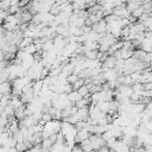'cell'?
<instances>
[{
  "label": "cell",
  "mask_w": 152,
  "mask_h": 152,
  "mask_svg": "<svg viewBox=\"0 0 152 152\" xmlns=\"http://www.w3.org/2000/svg\"><path fill=\"white\" fill-rule=\"evenodd\" d=\"M89 133L86 131V129H82V131H77L76 132V135H75V144L77 142V145L81 142V141H83V140H86V139H88L89 138Z\"/></svg>",
  "instance_id": "7a4b0ae2"
},
{
  "label": "cell",
  "mask_w": 152,
  "mask_h": 152,
  "mask_svg": "<svg viewBox=\"0 0 152 152\" xmlns=\"http://www.w3.org/2000/svg\"><path fill=\"white\" fill-rule=\"evenodd\" d=\"M14 147H15L17 152H25V151H27V148H26V146H25L24 142H17Z\"/></svg>",
  "instance_id": "ba28073f"
},
{
  "label": "cell",
  "mask_w": 152,
  "mask_h": 152,
  "mask_svg": "<svg viewBox=\"0 0 152 152\" xmlns=\"http://www.w3.org/2000/svg\"><path fill=\"white\" fill-rule=\"evenodd\" d=\"M82 86H84V80H81L78 78L74 84H71V88H72V91H77Z\"/></svg>",
  "instance_id": "8992f818"
},
{
  "label": "cell",
  "mask_w": 152,
  "mask_h": 152,
  "mask_svg": "<svg viewBox=\"0 0 152 152\" xmlns=\"http://www.w3.org/2000/svg\"><path fill=\"white\" fill-rule=\"evenodd\" d=\"M66 96H68V100H69L72 104H75L77 101H80V100L82 99V97L78 95V93H77V91H71V93H69Z\"/></svg>",
  "instance_id": "277c9868"
},
{
  "label": "cell",
  "mask_w": 152,
  "mask_h": 152,
  "mask_svg": "<svg viewBox=\"0 0 152 152\" xmlns=\"http://www.w3.org/2000/svg\"><path fill=\"white\" fill-rule=\"evenodd\" d=\"M106 26H107V24H106V21L102 19V20H100V21L93 24L90 27H91V31H93V32H95V33H97V34H101V33H104V32H106Z\"/></svg>",
  "instance_id": "6da1fadb"
},
{
  "label": "cell",
  "mask_w": 152,
  "mask_h": 152,
  "mask_svg": "<svg viewBox=\"0 0 152 152\" xmlns=\"http://www.w3.org/2000/svg\"><path fill=\"white\" fill-rule=\"evenodd\" d=\"M11 89H12V84L6 81V82H2L0 83V95H8L11 94Z\"/></svg>",
  "instance_id": "3957f363"
},
{
  "label": "cell",
  "mask_w": 152,
  "mask_h": 152,
  "mask_svg": "<svg viewBox=\"0 0 152 152\" xmlns=\"http://www.w3.org/2000/svg\"><path fill=\"white\" fill-rule=\"evenodd\" d=\"M77 93H78V95L83 99V97H89L90 96V94H89V89L87 88V86H82L78 90H77Z\"/></svg>",
  "instance_id": "5b68a950"
},
{
  "label": "cell",
  "mask_w": 152,
  "mask_h": 152,
  "mask_svg": "<svg viewBox=\"0 0 152 152\" xmlns=\"http://www.w3.org/2000/svg\"><path fill=\"white\" fill-rule=\"evenodd\" d=\"M78 80V77H77V75H75V74H71V75H69L68 77H66V83L68 84H74L76 81Z\"/></svg>",
  "instance_id": "52a82bcc"
}]
</instances>
